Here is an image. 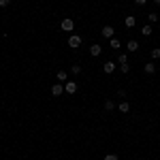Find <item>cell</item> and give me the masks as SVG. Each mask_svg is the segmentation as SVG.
Wrapping results in <instances>:
<instances>
[{"mask_svg":"<svg viewBox=\"0 0 160 160\" xmlns=\"http://www.w3.org/2000/svg\"><path fill=\"white\" fill-rule=\"evenodd\" d=\"M120 71H122V73L126 75L128 71H130V62H126V64H120Z\"/></svg>","mask_w":160,"mask_h":160,"instance_id":"obj_17","label":"cell"},{"mask_svg":"<svg viewBox=\"0 0 160 160\" xmlns=\"http://www.w3.org/2000/svg\"><path fill=\"white\" fill-rule=\"evenodd\" d=\"M118 109L122 111V113H128V111H130V105H128V102L124 100V102H120V105H118Z\"/></svg>","mask_w":160,"mask_h":160,"instance_id":"obj_12","label":"cell"},{"mask_svg":"<svg viewBox=\"0 0 160 160\" xmlns=\"http://www.w3.org/2000/svg\"><path fill=\"white\" fill-rule=\"evenodd\" d=\"M141 32H143V37H149V34L154 32V28H152V26H143V28H141Z\"/></svg>","mask_w":160,"mask_h":160,"instance_id":"obj_13","label":"cell"},{"mask_svg":"<svg viewBox=\"0 0 160 160\" xmlns=\"http://www.w3.org/2000/svg\"><path fill=\"white\" fill-rule=\"evenodd\" d=\"M105 109L113 111V109H115V102H113V100H105Z\"/></svg>","mask_w":160,"mask_h":160,"instance_id":"obj_14","label":"cell"},{"mask_svg":"<svg viewBox=\"0 0 160 160\" xmlns=\"http://www.w3.org/2000/svg\"><path fill=\"white\" fill-rule=\"evenodd\" d=\"M100 34H102L105 38H113V34H115V28H113V26H102Z\"/></svg>","mask_w":160,"mask_h":160,"instance_id":"obj_2","label":"cell"},{"mask_svg":"<svg viewBox=\"0 0 160 160\" xmlns=\"http://www.w3.org/2000/svg\"><path fill=\"white\" fill-rule=\"evenodd\" d=\"M64 94V86H60V83H56V86H51V96H62Z\"/></svg>","mask_w":160,"mask_h":160,"instance_id":"obj_5","label":"cell"},{"mask_svg":"<svg viewBox=\"0 0 160 160\" xmlns=\"http://www.w3.org/2000/svg\"><path fill=\"white\" fill-rule=\"evenodd\" d=\"M118 62H120V64H126V62H128V58H126L124 53H120V56H118Z\"/></svg>","mask_w":160,"mask_h":160,"instance_id":"obj_20","label":"cell"},{"mask_svg":"<svg viewBox=\"0 0 160 160\" xmlns=\"http://www.w3.org/2000/svg\"><path fill=\"white\" fill-rule=\"evenodd\" d=\"M124 24H126V28H135V24H137L135 15H126V19H124Z\"/></svg>","mask_w":160,"mask_h":160,"instance_id":"obj_8","label":"cell"},{"mask_svg":"<svg viewBox=\"0 0 160 160\" xmlns=\"http://www.w3.org/2000/svg\"><path fill=\"white\" fill-rule=\"evenodd\" d=\"M148 17H149V22H152V24H156V22H158V19H160V17H158V13H154V11L149 13Z\"/></svg>","mask_w":160,"mask_h":160,"instance_id":"obj_16","label":"cell"},{"mask_svg":"<svg viewBox=\"0 0 160 160\" xmlns=\"http://www.w3.org/2000/svg\"><path fill=\"white\" fill-rule=\"evenodd\" d=\"M135 4H139V7H143V4H148V0H135Z\"/></svg>","mask_w":160,"mask_h":160,"instance_id":"obj_22","label":"cell"},{"mask_svg":"<svg viewBox=\"0 0 160 160\" xmlns=\"http://www.w3.org/2000/svg\"><path fill=\"white\" fill-rule=\"evenodd\" d=\"M145 73H148V75L156 73V64H154V62H148V64H145Z\"/></svg>","mask_w":160,"mask_h":160,"instance_id":"obj_10","label":"cell"},{"mask_svg":"<svg viewBox=\"0 0 160 160\" xmlns=\"http://www.w3.org/2000/svg\"><path fill=\"white\" fill-rule=\"evenodd\" d=\"M64 92H66V94H75V92H77V83H75V81H66V83H64Z\"/></svg>","mask_w":160,"mask_h":160,"instance_id":"obj_6","label":"cell"},{"mask_svg":"<svg viewBox=\"0 0 160 160\" xmlns=\"http://www.w3.org/2000/svg\"><path fill=\"white\" fill-rule=\"evenodd\" d=\"M152 58H154V60L160 58V47H154V49H152Z\"/></svg>","mask_w":160,"mask_h":160,"instance_id":"obj_18","label":"cell"},{"mask_svg":"<svg viewBox=\"0 0 160 160\" xmlns=\"http://www.w3.org/2000/svg\"><path fill=\"white\" fill-rule=\"evenodd\" d=\"M100 53H102V47H100L98 43H94V45L90 47V56H92V58H98Z\"/></svg>","mask_w":160,"mask_h":160,"instance_id":"obj_4","label":"cell"},{"mask_svg":"<svg viewBox=\"0 0 160 160\" xmlns=\"http://www.w3.org/2000/svg\"><path fill=\"white\" fill-rule=\"evenodd\" d=\"M154 2H156V4H160V0H154Z\"/></svg>","mask_w":160,"mask_h":160,"instance_id":"obj_24","label":"cell"},{"mask_svg":"<svg viewBox=\"0 0 160 160\" xmlns=\"http://www.w3.org/2000/svg\"><path fill=\"white\" fill-rule=\"evenodd\" d=\"M81 41H83V38L79 37V34H71V37H68V47H75V49H77V47L81 45Z\"/></svg>","mask_w":160,"mask_h":160,"instance_id":"obj_1","label":"cell"},{"mask_svg":"<svg viewBox=\"0 0 160 160\" xmlns=\"http://www.w3.org/2000/svg\"><path fill=\"white\" fill-rule=\"evenodd\" d=\"M102 71H105V73H107V75H111V73H113V71H115V62L107 60V62H105V64H102Z\"/></svg>","mask_w":160,"mask_h":160,"instance_id":"obj_7","label":"cell"},{"mask_svg":"<svg viewBox=\"0 0 160 160\" xmlns=\"http://www.w3.org/2000/svg\"><path fill=\"white\" fill-rule=\"evenodd\" d=\"M71 71H73L75 75H79V73H81V66H79V64H73V66H71Z\"/></svg>","mask_w":160,"mask_h":160,"instance_id":"obj_19","label":"cell"},{"mask_svg":"<svg viewBox=\"0 0 160 160\" xmlns=\"http://www.w3.org/2000/svg\"><path fill=\"white\" fill-rule=\"evenodd\" d=\"M66 77H68L66 71H58V81H64V83H66Z\"/></svg>","mask_w":160,"mask_h":160,"instance_id":"obj_15","label":"cell"},{"mask_svg":"<svg viewBox=\"0 0 160 160\" xmlns=\"http://www.w3.org/2000/svg\"><path fill=\"white\" fill-rule=\"evenodd\" d=\"M126 49L128 51H139V43H137V41H128V43H126Z\"/></svg>","mask_w":160,"mask_h":160,"instance_id":"obj_9","label":"cell"},{"mask_svg":"<svg viewBox=\"0 0 160 160\" xmlns=\"http://www.w3.org/2000/svg\"><path fill=\"white\" fill-rule=\"evenodd\" d=\"M60 28H62V30H64V32H71V30H73V28H75V22H73V19H62Z\"/></svg>","mask_w":160,"mask_h":160,"instance_id":"obj_3","label":"cell"},{"mask_svg":"<svg viewBox=\"0 0 160 160\" xmlns=\"http://www.w3.org/2000/svg\"><path fill=\"white\" fill-rule=\"evenodd\" d=\"M109 47H111V49H120V47H122V43H120L118 38H109Z\"/></svg>","mask_w":160,"mask_h":160,"instance_id":"obj_11","label":"cell"},{"mask_svg":"<svg viewBox=\"0 0 160 160\" xmlns=\"http://www.w3.org/2000/svg\"><path fill=\"white\" fill-rule=\"evenodd\" d=\"M9 2H11V0H0V7H7Z\"/></svg>","mask_w":160,"mask_h":160,"instance_id":"obj_23","label":"cell"},{"mask_svg":"<svg viewBox=\"0 0 160 160\" xmlns=\"http://www.w3.org/2000/svg\"><path fill=\"white\" fill-rule=\"evenodd\" d=\"M102 160H118V156H115V154H107Z\"/></svg>","mask_w":160,"mask_h":160,"instance_id":"obj_21","label":"cell"}]
</instances>
